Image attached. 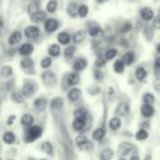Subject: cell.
<instances>
[{"label":"cell","instance_id":"obj_60","mask_svg":"<svg viewBox=\"0 0 160 160\" xmlns=\"http://www.w3.org/2000/svg\"><path fill=\"white\" fill-rule=\"evenodd\" d=\"M9 160H13V159H9Z\"/></svg>","mask_w":160,"mask_h":160},{"label":"cell","instance_id":"obj_49","mask_svg":"<svg viewBox=\"0 0 160 160\" xmlns=\"http://www.w3.org/2000/svg\"><path fill=\"white\" fill-rule=\"evenodd\" d=\"M153 28L156 30H160V14H158L157 17H155L153 19Z\"/></svg>","mask_w":160,"mask_h":160},{"label":"cell","instance_id":"obj_26","mask_svg":"<svg viewBox=\"0 0 160 160\" xmlns=\"http://www.w3.org/2000/svg\"><path fill=\"white\" fill-rule=\"evenodd\" d=\"M78 8L79 7L77 6V3H75V2L69 3L68 7H67V13H68L71 18H76L78 14Z\"/></svg>","mask_w":160,"mask_h":160},{"label":"cell","instance_id":"obj_31","mask_svg":"<svg viewBox=\"0 0 160 160\" xmlns=\"http://www.w3.org/2000/svg\"><path fill=\"white\" fill-rule=\"evenodd\" d=\"M57 8H58L57 0H49L46 5V10L49 12V13H54V12H56Z\"/></svg>","mask_w":160,"mask_h":160},{"label":"cell","instance_id":"obj_9","mask_svg":"<svg viewBox=\"0 0 160 160\" xmlns=\"http://www.w3.org/2000/svg\"><path fill=\"white\" fill-rule=\"evenodd\" d=\"M140 17H142V20L145 21H150L155 18V13H153V10L150 9V8L146 7V8H142L140 10Z\"/></svg>","mask_w":160,"mask_h":160},{"label":"cell","instance_id":"obj_1","mask_svg":"<svg viewBox=\"0 0 160 160\" xmlns=\"http://www.w3.org/2000/svg\"><path fill=\"white\" fill-rule=\"evenodd\" d=\"M43 134V129L38 125H32L29 128L25 131L24 133V142H32L34 140H36L38 138H40Z\"/></svg>","mask_w":160,"mask_h":160},{"label":"cell","instance_id":"obj_10","mask_svg":"<svg viewBox=\"0 0 160 160\" xmlns=\"http://www.w3.org/2000/svg\"><path fill=\"white\" fill-rule=\"evenodd\" d=\"M22 40V34H21L20 31H14L10 34L9 38H8V43L10 45H17L21 42Z\"/></svg>","mask_w":160,"mask_h":160},{"label":"cell","instance_id":"obj_52","mask_svg":"<svg viewBox=\"0 0 160 160\" xmlns=\"http://www.w3.org/2000/svg\"><path fill=\"white\" fill-rule=\"evenodd\" d=\"M14 120H16V115L9 116V118H8V121H7V124L8 125H12V124H13V121Z\"/></svg>","mask_w":160,"mask_h":160},{"label":"cell","instance_id":"obj_13","mask_svg":"<svg viewBox=\"0 0 160 160\" xmlns=\"http://www.w3.org/2000/svg\"><path fill=\"white\" fill-rule=\"evenodd\" d=\"M33 51H34L33 45L30 44V43H25V44L21 45V47L19 48V53H20L21 55H23V56L31 55V54L33 53Z\"/></svg>","mask_w":160,"mask_h":160},{"label":"cell","instance_id":"obj_29","mask_svg":"<svg viewBox=\"0 0 160 160\" xmlns=\"http://www.w3.org/2000/svg\"><path fill=\"white\" fill-rule=\"evenodd\" d=\"M103 30L100 29L99 27H93L91 28V29L89 30V35L92 36V38H101V36H103Z\"/></svg>","mask_w":160,"mask_h":160},{"label":"cell","instance_id":"obj_58","mask_svg":"<svg viewBox=\"0 0 160 160\" xmlns=\"http://www.w3.org/2000/svg\"><path fill=\"white\" fill-rule=\"evenodd\" d=\"M118 160H126V159H124V158H121V159H118Z\"/></svg>","mask_w":160,"mask_h":160},{"label":"cell","instance_id":"obj_38","mask_svg":"<svg viewBox=\"0 0 160 160\" xmlns=\"http://www.w3.org/2000/svg\"><path fill=\"white\" fill-rule=\"evenodd\" d=\"M113 68H114V71H115V72L121 73V72H123V71H124L125 65H124V62H123L122 60H118V59L115 62H114Z\"/></svg>","mask_w":160,"mask_h":160},{"label":"cell","instance_id":"obj_56","mask_svg":"<svg viewBox=\"0 0 160 160\" xmlns=\"http://www.w3.org/2000/svg\"><path fill=\"white\" fill-rule=\"evenodd\" d=\"M98 2H100V3H102V2H105V1H108V0H97Z\"/></svg>","mask_w":160,"mask_h":160},{"label":"cell","instance_id":"obj_41","mask_svg":"<svg viewBox=\"0 0 160 160\" xmlns=\"http://www.w3.org/2000/svg\"><path fill=\"white\" fill-rule=\"evenodd\" d=\"M116 54H118V51L115 48H110L105 52V56H104V59L105 60H112L113 58H115Z\"/></svg>","mask_w":160,"mask_h":160},{"label":"cell","instance_id":"obj_35","mask_svg":"<svg viewBox=\"0 0 160 160\" xmlns=\"http://www.w3.org/2000/svg\"><path fill=\"white\" fill-rule=\"evenodd\" d=\"M48 53H49V55L53 56V57H57V56H59V54H60V47L56 44L51 45L48 48Z\"/></svg>","mask_w":160,"mask_h":160},{"label":"cell","instance_id":"obj_33","mask_svg":"<svg viewBox=\"0 0 160 160\" xmlns=\"http://www.w3.org/2000/svg\"><path fill=\"white\" fill-rule=\"evenodd\" d=\"M42 150L44 151L45 153H47V155L53 156V152H54L53 145H52L49 142H43V145H42Z\"/></svg>","mask_w":160,"mask_h":160},{"label":"cell","instance_id":"obj_40","mask_svg":"<svg viewBox=\"0 0 160 160\" xmlns=\"http://www.w3.org/2000/svg\"><path fill=\"white\" fill-rule=\"evenodd\" d=\"M62 107V98H54L51 102V108L53 110H57Z\"/></svg>","mask_w":160,"mask_h":160},{"label":"cell","instance_id":"obj_54","mask_svg":"<svg viewBox=\"0 0 160 160\" xmlns=\"http://www.w3.org/2000/svg\"><path fill=\"white\" fill-rule=\"evenodd\" d=\"M129 160H140V159H139V157H138V155H133Z\"/></svg>","mask_w":160,"mask_h":160},{"label":"cell","instance_id":"obj_2","mask_svg":"<svg viewBox=\"0 0 160 160\" xmlns=\"http://www.w3.org/2000/svg\"><path fill=\"white\" fill-rule=\"evenodd\" d=\"M42 80H43V83L48 88L55 87L56 83H57V78H56L55 73L51 70H45L42 73Z\"/></svg>","mask_w":160,"mask_h":160},{"label":"cell","instance_id":"obj_44","mask_svg":"<svg viewBox=\"0 0 160 160\" xmlns=\"http://www.w3.org/2000/svg\"><path fill=\"white\" fill-rule=\"evenodd\" d=\"M101 91L100 87H98V86H90L89 88H88V93L90 94V96H97V94H99Z\"/></svg>","mask_w":160,"mask_h":160},{"label":"cell","instance_id":"obj_15","mask_svg":"<svg viewBox=\"0 0 160 160\" xmlns=\"http://www.w3.org/2000/svg\"><path fill=\"white\" fill-rule=\"evenodd\" d=\"M47 107V100L44 98H38L34 101V108H35L38 111L43 112Z\"/></svg>","mask_w":160,"mask_h":160},{"label":"cell","instance_id":"obj_34","mask_svg":"<svg viewBox=\"0 0 160 160\" xmlns=\"http://www.w3.org/2000/svg\"><path fill=\"white\" fill-rule=\"evenodd\" d=\"M135 138L137 140H145L148 138V132L145 128H140L139 131H137V133L135 134Z\"/></svg>","mask_w":160,"mask_h":160},{"label":"cell","instance_id":"obj_47","mask_svg":"<svg viewBox=\"0 0 160 160\" xmlns=\"http://www.w3.org/2000/svg\"><path fill=\"white\" fill-rule=\"evenodd\" d=\"M93 75H94V78H96L97 80H102L103 77H104V75H103V72H102L101 69H96L94 72H93Z\"/></svg>","mask_w":160,"mask_h":160},{"label":"cell","instance_id":"obj_23","mask_svg":"<svg viewBox=\"0 0 160 160\" xmlns=\"http://www.w3.org/2000/svg\"><path fill=\"white\" fill-rule=\"evenodd\" d=\"M57 40L60 44L62 45H68L69 42H70V35H69L67 32H60L57 36Z\"/></svg>","mask_w":160,"mask_h":160},{"label":"cell","instance_id":"obj_21","mask_svg":"<svg viewBox=\"0 0 160 160\" xmlns=\"http://www.w3.org/2000/svg\"><path fill=\"white\" fill-rule=\"evenodd\" d=\"M38 10H40V3H38V0H32L31 2H30V5L28 6V13L30 16H32L33 13L38 12Z\"/></svg>","mask_w":160,"mask_h":160},{"label":"cell","instance_id":"obj_53","mask_svg":"<svg viewBox=\"0 0 160 160\" xmlns=\"http://www.w3.org/2000/svg\"><path fill=\"white\" fill-rule=\"evenodd\" d=\"M144 160H152V157H151L150 153H147V155L144 157Z\"/></svg>","mask_w":160,"mask_h":160},{"label":"cell","instance_id":"obj_27","mask_svg":"<svg viewBox=\"0 0 160 160\" xmlns=\"http://www.w3.org/2000/svg\"><path fill=\"white\" fill-rule=\"evenodd\" d=\"M135 60V56L132 52H126V53L123 55L122 62H124V65H132Z\"/></svg>","mask_w":160,"mask_h":160},{"label":"cell","instance_id":"obj_5","mask_svg":"<svg viewBox=\"0 0 160 160\" xmlns=\"http://www.w3.org/2000/svg\"><path fill=\"white\" fill-rule=\"evenodd\" d=\"M76 145L79 147L80 149H88L89 150L90 148H92V144L88 140L87 136L86 135H78L76 137Z\"/></svg>","mask_w":160,"mask_h":160},{"label":"cell","instance_id":"obj_28","mask_svg":"<svg viewBox=\"0 0 160 160\" xmlns=\"http://www.w3.org/2000/svg\"><path fill=\"white\" fill-rule=\"evenodd\" d=\"M135 75H136V78H137L139 81H144L147 77V70L144 67H138L135 71Z\"/></svg>","mask_w":160,"mask_h":160},{"label":"cell","instance_id":"obj_51","mask_svg":"<svg viewBox=\"0 0 160 160\" xmlns=\"http://www.w3.org/2000/svg\"><path fill=\"white\" fill-rule=\"evenodd\" d=\"M153 67H155V70L157 71V72H160V57H158L157 59L155 60Z\"/></svg>","mask_w":160,"mask_h":160},{"label":"cell","instance_id":"obj_32","mask_svg":"<svg viewBox=\"0 0 160 160\" xmlns=\"http://www.w3.org/2000/svg\"><path fill=\"white\" fill-rule=\"evenodd\" d=\"M73 115H75L76 118H82V120H87V118H88V112L86 111L85 109H82V108H79V109H77L75 111Z\"/></svg>","mask_w":160,"mask_h":160},{"label":"cell","instance_id":"obj_42","mask_svg":"<svg viewBox=\"0 0 160 160\" xmlns=\"http://www.w3.org/2000/svg\"><path fill=\"white\" fill-rule=\"evenodd\" d=\"M142 101H144V103H146V104H153V102H155V97H153L152 93H145L144 97H142Z\"/></svg>","mask_w":160,"mask_h":160},{"label":"cell","instance_id":"obj_46","mask_svg":"<svg viewBox=\"0 0 160 160\" xmlns=\"http://www.w3.org/2000/svg\"><path fill=\"white\" fill-rule=\"evenodd\" d=\"M52 65V58L51 57H44L42 59V62H41V66L43 67V68L47 69L49 66Z\"/></svg>","mask_w":160,"mask_h":160},{"label":"cell","instance_id":"obj_17","mask_svg":"<svg viewBox=\"0 0 160 160\" xmlns=\"http://www.w3.org/2000/svg\"><path fill=\"white\" fill-rule=\"evenodd\" d=\"M100 160H112L114 157V151L111 148H104L100 152Z\"/></svg>","mask_w":160,"mask_h":160},{"label":"cell","instance_id":"obj_59","mask_svg":"<svg viewBox=\"0 0 160 160\" xmlns=\"http://www.w3.org/2000/svg\"><path fill=\"white\" fill-rule=\"evenodd\" d=\"M40 160H46V159H40Z\"/></svg>","mask_w":160,"mask_h":160},{"label":"cell","instance_id":"obj_7","mask_svg":"<svg viewBox=\"0 0 160 160\" xmlns=\"http://www.w3.org/2000/svg\"><path fill=\"white\" fill-rule=\"evenodd\" d=\"M129 113V105L126 102H121L120 104L116 107L115 109V114L116 116H126Z\"/></svg>","mask_w":160,"mask_h":160},{"label":"cell","instance_id":"obj_30","mask_svg":"<svg viewBox=\"0 0 160 160\" xmlns=\"http://www.w3.org/2000/svg\"><path fill=\"white\" fill-rule=\"evenodd\" d=\"M2 139L6 144L11 145V144H13L14 140H16V136H14V134L11 133V132H6L2 136Z\"/></svg>","mask_w":160,"mask_h":160},{"label":"cell","instance_id":"obj_12","mask_svg":"<svg viewBox=\"0 0 160 160\" xmlns=\"http://www.w3.org/2000/svg\"><path fill=\"white\" fill-rule=\"evenodd\" d=\"M87 124V120H82V118H75L72 122V128L76 132H82Z\"/></svg>","mask_w":160,"mask_h":160},{"label":"cell","instance_id":"obj_3","mask_svg":"<svg viewBox=\"0 0 160 160\" xmlns=\"http://www.w3.org/2000/svg\"><path fill=\"white\" fill-rule=\"evenodd\" d=\"M134 148H135V147H134L133 144H131V142H121V144L118 145V153L122 158L126 157L127 155H129V153L134 150Z\"/></svg>","mask_w":160,"mask_h":160},{"label":"cell","instance_id":"obj_8","mask_svg":"<svg viewBox=\"0 0 160 160\" xmlns=\"http://www.w3.org/2000/svg\"><path fill=\"white\" fill-rule=\"evenodd\" d=\"M24 34L28 38H36L40 35V29L35 25H30V27L25 28Z\"/></svg>","mask_w":160,"mask_h":160},{"label":"cell","instance_id":"obj_43","mask_svg":"<svg viewBox=\"0 0 160 160\" xmlns=\"http://www.w3.org/2000/svg\"><path fill=\"white\" fill-rule=\"evenodd\" d=\"M34 65L33 60L31 58H24V59L21 60V67L24 69H28V68H31L32 66Z\"/></svg>","mask_w":160,"mask_h":160},{"label":"cell","instance_id":"obj_19","mask_svg":"<svg viewBox=\"0 0 160 160\" xmlns=\"http://www.w3.org/2000/svg\"><path fill=\"white\" fill-rule=\"evenodd\" d=\"M80 81V77L77 72H71L68 75V78H67V82H68L69 86L73 87V86L78 85V82Z\"/></svg>","mask_w":160,"mask_h":160},{"label":"cell","instance_id":"obj_24","mask_svg":"<svg viewBox=\"0 0 160 160\" xmlns=\"http://www.w3.org/2000/svg\"><path fill=\"white\" fill-rule=\"evenodd\" d=\"M81 97V90L78 88H72L70 91L68 92V99L70 101H76Z\"/></svg>","mask_w":160,"mask_h":160},{"label":"cell","instance_id":"obj_11","mask_svg":"<svg viewBox=\"0 0 160 160\" xmlns=\"http://www.w3.org/2000/svg\"><path fill=\"white\" fill-rule=\"evenodd\" d=\"M140 112H142V114L145 116V118H151V116L155 114V109H153L152 105L150 104H142V107H140Z\"/></svg>","mask_w":160,"mask_h":160},{"label":"cell","instance_id":"obj_37","mask_svg":"<svg viewBox=\"0 0 160 160\" xmlns=\"http://www.w3.org/2000/svg\"><path fill=\"white\" fill-rule=\"evenodd\" d=\"M75 52H76V47L75 46H68L64 52V57L66 59H71L75 55Z\"/></svg>","mask_w":160,"mask_h":160},{"label":"cell","instance_id":"obj_6","mask_svg":"<svg viewBox=\"0 0 160 160\" xmlns=\"http://www.w3.org/2000/svg\"><path fill=\"white\" fill-rule=\"evenodd\" d=\"M59 27V23L56 19H47L44 23V29L46 32L48 33H52V32H55L56 30Z\"/></svg>","mask_w":160,"mask_h":160},{"label":"cell","instance_id":"obj_48","mask_svg":"<svg viewBox=\"0 0 160 160\" xmlns=\"http://www.w3.org/2000/svg\"><path fill=\"white\" fill-rule=\"evenodd\" d=\"M132 30V23L131 22H126L123 24L122 29H121V31L123 32V33H126V32H129Z\"/></svg>","mask_w":160,"mask_h":160},{"label":"cell","instance_id":"obj_39","mask_svg":"<svg viewBox=\"0 0 160 160\" xmlns=\"http://www.w3.org/2000/svg\"><path fill=\"white\" fill-rule=\"evenodd\" d=\"M88 13H89V9H88L87 6L86 5L79 6V8H78V16L80 18H86L88 16Z\"/></svg>","mask_w":160,"mask_h":160},{"label":"cell","instance_id":"obj_20","mask_svg":"<svg viewBox=\"0 0 160 160\" xmlns=\"http://www.w3.org/2000/svg\"><path fill=\"white\" fill-rule=\"evenodd\" d=\"M86 36H87V33H86L85 30H79V31H77L75 34H73V42L77 43V44H79V43H81L83 40L86 38Z\"/></svg>","mask_w":160,"mask_h":160},{"label":"cell","instance_id":"obj_55","mask_svg":"<svg viewBox=\"0 0 160 160\" xmlns=\"http://www.w3.org/2000/svg\"><path fill=\"white\" fill-rule=\"evenodd\" d=\"M3 24H5V23H3V19H2V17H0V30L2 29L3 28Z\"/></svg>","mask_w":160,"mask_h":160},{"label":"cell","instance_id":"obj_57","mask_svg":"<svg viewBox=\"0 0 160 160\" xmlns=\"http://www.w3.org/2000/svg\"><path fill=\"white\" fill-rule=\"evenodd\" d=\"M157 52H158V53L160 54V44H159V45H158V46H157Z\"/></svg>","mask_w":160,"mask_h":160},{"label":"cell","instance_id":"obj_45","mask_svg":"<svg viewBox=\"0 0 160 160\" xmlns=\"http://www.w3.org/2000/svg\"><path fill=\"white\" fill-rule=\"evenodd\" d=\"M11 99L13 102L21 103L23 101V96H22V93H19V92H13V93L11 94Z\"/></svg>","mask_w":160,"mask_h":160},{"label":"cell","instance_id":"obj_14","mask_svg":"<svg viewBox=\"0 0 160 160\" xmlns=\"http://www.w3.org/2000/svg\"><path fill=\"white\" fill-rule=\"evenodd\" d=\"M87 65H88V62L85 58H79V59H77L75 62H73L72 68L75 71H82L83 69L87 67Z\"/></svg>","mask_w":160,"mask_h":160},{"label":"cell","instance_id":"obj_4","mask_svg":"<svg viewBox=\"0 0 160 160\" xmlns=\"http://www.w3.org/2000/svg\"><path fill=\"white\" fill-rule=\"evenodd\" d=\"M35 92V85L32 82L31 80H25L22 87V96L25 98H30L32 97Z\"/></svg>","mask_w":160,"mask_h":160},{"label":"cell","instance_id":"obj_16","mask_svg":"<svg viewBox=\"0 0 160 160\" xmlns=\"http://www.w3.org/2000/svg\"><path fill=\"white\" fill-rule=\"evenodd\" d=\"M45 18H46V14H45V12L38 10V12H35V13H33L31 16V21H32V22H34V23H41V22H43V21L45 20Z\"/></svg>","mask_w":160,"mask_h":160},{"label":"cell","instance_id":"obj_36","mask_svg":"<svg viewBox=\"0 0 160 160\" xmlns=\"http://www.w3.org/2000/svg\"><path fill=\"white\" fill-rule=\"evenodd\" d=\"M12 72H13V70H12V67L3 66L2 68H1V71H0V75H1V77H2V78H9L10 76L12 75Z\"/></svg>","mask_w":160,"mask_h":160},{"label":"cell","instance_id":"obj_18","mask_svg":"<svg viewBox=\"0 0 160 160\" xmlns=\"http://www.w3.org/2000/svg\"><path fill=\"white\" fill-rule=\"evenodd\" d=\"M105 136V131L103 127H98L97 129H94L92 133V138L97 142H101Z\"/></svg>","mask_w":160,"mask_h":160},{"label":"cell","instance_id":"obj_22","mask_svg":"<svg viewBox=\"0 0 160 160\" xmlns=\"http://www.w3.org/2000/svg\"><path fill=\"white\" fill-rule=\"evenodd\" d=\"M33 123H34V118L31 114H24V115H22V118H21V124H22L23 126L30 127V126H32Z\"/></svg>","mask_w":160,"mask_h":160},{"label":"cell","instance_id":"obj_50","mask_svg":"<svg viewBox=\"0 0 160 160\" xmlns=\"http://www.w3.org/2000/svg\"><path fill=\"white\" fill-rule=\"evenodd\" d=\"M105 62H107L105 59H103V58L99 57L98 59L96 60V66L99 67V68H101V67H103L105 65Z\"/></svg>","mask_w":160,"mask_h":160},{"label":"cell","instance_id":"obj_25","mask_svg":"<svg viewBox=\"0 0 160 160\" xmlns=\"http://www.w3.org/2000/svg\"><path fill=\"white\" fill-rule=\"evenodd\" d=\"M121 125H122V122H121L120 118H118V116H114V118H112L111 120H110L109 126L112 131H118L121 127Z\"/></svg>","mask_w":160,"mask_h":160},{"label":"cell","instance_id":"obj_61","mask_svg":"<svg viewBox=\"0 0 160 160\" xmlns=\"http://www.w3.org/2000/svg\"><path fill=\"white\" fill-rule=\"evenodd\" d=\"M0 160H1V159H0Z\"/></svg>","mask_w":160,"mask_h":160}]
</instances>
